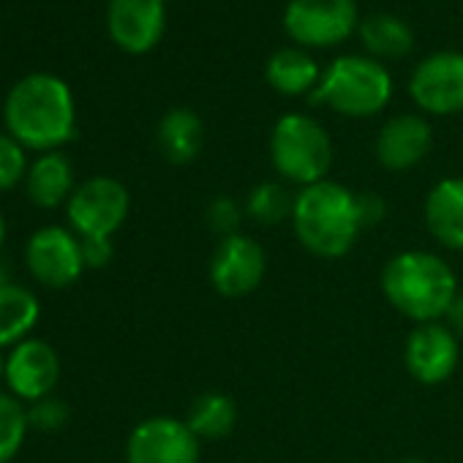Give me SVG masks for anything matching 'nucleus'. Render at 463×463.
I'll return each instance as SVG.
<instances>
[{"mask_svg":"<svg viewBox=\"0 0 463 463\" xmlns=\"http://www.w3.org/2000/svg\"><path fill=\"white\" fill-rule=\"evenodd\" d=\"M6 134L25 150L52 153L77 134V104L71 88L55 74L23 77L4 101Z\"/></svg>","mask_w":463,"mask_h":463,"instance_id":"nucleus-1","label":"nucleus"},{"mask_svg":"<svg viewBox=\"0 0 463 463\" xmlns=\"http://www.w3.org/2000/svg\"><path fill=\"white\" fill-rule=\"evenodd\" d=\"M292 226L306 251L322 260H341L363 232L357 194L333 180L306 185L295 194Z\"/></svg>","mask_w":463,"mask_h":463,"instance_id":"nucleus-2","label":"nucleus"},{"mask_svg":"<svg viewBox=\"0 0 463 463\" xmlns=\"http://www.w3.org/2000/svg\"><path fill=\"white\" fill-rule=\"evenodd\" d=\"M382 292L387 303L414 325L447 317L458 292L452 268L430 251H401L382 270Z\"/></svg>","mask_w":463,"mask_h":463,"instance_id":"nucleus-3","label":"nucleus"},{"mask_svg":"<svg viewBox=\"0 0 463 463\" xmlns=\"http://www.w3.org/2000/svg\"><path fill=\"white\" fill-rule=\"evenodd\" d=\"M392 99L390 71L363 55L335 58L311 93V104H327L344 118H373Z\"/></svg>","mask_w":463,"mask_h":463,"instance_id":"nucleus-4","label":"nucleus"},{"mask_svg":"<svg viewBox=\"0 0 463 463\" xmlns=\"http://www.w3.org/2000/svg\"><path fill=\"white\" fill-rule=\"evenodd\" d=\"M270 161L276 172L300 188L327 180L333 166V142L325 126L303 112L279 118L270 134Z\"/></svg>","mask_w":463,"mask_h":463,"instance_id":"nucleus-5","label":"nucleus"},{"mask_svg":"<svg viewBox=\"0 0 463 463\" xmlns=\"http://www.w3.org/2000/svg\"><path fill=\"white\" fill-rule=\"evenodd\" d=\"M131 210L128 188L109 175H96L82 180L71 199L66 202L69 229L80 241L85 238H112L126 223Z\"/></svg>","mask_w":463,"mask_h":463,"instance_id":"nucleus-6","label":"nucleus"},{"mask_svg":"<svg viewBox=\"0 0 463 463\" xmlns=\"http://www.w3.org/2000/svg\"><path fill=\"white\" fill-rule=\"evenodd\" d=\"M360 28L354 0H289L284 31L303 50H327Z\"/></svg>","mask_w":463,"mask_h":463,"instance_id":"nucleus-7","label":"nucleus"},{"mask_svg":"<svg viewBox=\"0 0 463 463\" xmlns=\"http://www.w3.org/2000/svg\"><path fill=\"white\" fill-rule=\"evenodd\" d=\"M25 268L39 287L69 289L88 270L82 257V241L69 226H42L25 243Z\"/></svg>","mask_w":463,"mask_h":463,"instance_id":"nucleus-8","label":"nucleus"},{"mask_svg":"<svg viewBox=\"0 0 463 463\" xmlns=\"http://www.w3.org/2000/svg\"><path fill=\"white\" fill-rule=\"evenodd\" d=\"M202 441L185 420L156 414L142 420L126 441V463H199Z\"/></svg>","mask_w":463,"mask_h":463,"instance_id":"nucleus-9","label":"nucleus"},{"mask_svg":"<svg viewBox=\"0 0 463 463\" xmlns=\"http://www.w3.org/2000/svg\"><path fill=\"white\" fill-rule=\"evenodd\" d=\"M411 101L428 115L463 112V52H433L417 63L409 80Z\"/></svg>","mask_w":463,"mask_h":463,"instance_id":"nucleus-10","label":"nucleus"},{"mask_svg":"<svg viewBox=\"0 0 463 463\" xmlns=\"http://www.w3.org/2000/svg\"><path fill=\"white\" fill-rule=\"evenodd\" d=\"M268 273V254L260 241L251 235L223 238L210 260V284L223 298H246L251 295Z\"/></svg>","mask_w":463,"mask_h":463,"instance_id":"nucleus-11","label":"nucleus"},{"mask_svg":"<svg viewBox=\"0 0 463 463\" xmlns=\"http://www.w3.org/2000/svg\"><path fill=\"white\" fill-rule=\"evenodd\" d=\"M9 392L23 403H36L47 395H55L61 382V354L44 338H25L6 354V376Z\"/></svg>","mask_w":463,"mask_h":463,"instance_id":"nucleus-12","label":"nucleus"},{"mask_svg":"<svg viewBox=\"0 0 463 463\" xmlns=\"http://www.w3.org/2000/svg\"><path fill=\"white\" fill-rule=\"evenodd\" d=\"M403 363L420 384H441L460 363V338L441 322L417 325L406 338Z\"/></svg>","mask_w":463,"mask_h":463,"instance_id":"nucleus-13","label":"nucleus"},{"mask_svg":"<svg viewBox=\"0 0 463 463\" xmlns=\"http://www.w3.org/2000/svg\"><path fill=\"white\" fill-rule=\"evenodd\" d=\"M107 31L123 52H150L166 31V0H109Z\"/></svg>","mask_w":463,"mask_h":463,"instance_id":"nucleus-14","label":"nucleus"},{"mask_svg":"<svg viewBox=\"0 0 463 463\" xmlns=\"http://www.w3.org/2000/svg\"><path fill=\"white\" fill-rule=\"evenodd\" d=\"M433 147V131L422 115H395L376 134V161L390 172L414 169Z\"/></svg>","mask_w":463,"mask_h":463,"instance_id":"nucleus-15","label":"nucleus"},{"mask_svg":"<svg viewBox=\"0 0 463 463\" xmlns=\"http://www.w3.org/2000/svg\"><path fill=\"white\" fill-rule=\"evenodd\" d=\"M425 223L436 243L463 254V177H444L428 191Z\"/></svg>","mask_w":463,"mask_h":463,"instance_id":"nucleus-16","label":"nucleus"},{"mask_svg":"<svg viewBox=\"0 0 463 463\" xmlns=\"http://www.w3.org/2000/svg\"><path fill=\"white\" fill-rule=\"evenodd\" d=\"M77 185L80 183L74 180V164L61 150L36 156L25 175V194L42 210L66 207Z\"/></svg>","mask_w":463,"mask_h":463,"instance_id":"nucleus-17","label":"nucleus"},{"mask_svg":"<svg viewBox=\"0 0 463 463\" xmlns=\"http://www.w3.org/2000/svg\"><path fill=\"white\" fill-rule=\"evenodd\" d=\"M156 142L161 156L175 164V166H185L191 164L199 153H202V142H204V126L202 118L188 109V107H175L169 109L161 120H158V131H156Z\"/></svg>","mask_w":463,"mask_h":463,"instance_id":"nucleus-18","label":"nucleus"},{"mask_svg":"<svg viewBox=\"0 0 463 463\" xmlns=\"http://www.w3.org/2000/svg\"><path fill=\"white\" fill-rule=\"evenodd\" d=\"M268 85L281 96H311L319 88L322 71L303 47H284L265 66Z\"/></svg>","mask_w":463,"mask_h":463,"instance_id":"nucleus-19","label":"nucleus"},{"mask_svg":"<svg viewBox=\"0 0 463 463\" xmlns=\"http://www.w3.org/2000/svg\"><path fill=\"white\" fill-rule=\"evenodd\" d=\"M42 319V303L33 289L23 284L0 287V352L14 349L31 338L33 327Z\"/></svg>","mask_w":463,"mask_h":463,"instance_id":"nucleus-20","label":"nucleus"},{"mask_svg":"<svg viewBox=\"0 0 463 463\" xmlns=\"http://www.w3.org/2000/svg\"><path fill=\"white\" fill-rule=\"evenodd\" d=\"M357 33H360V42H363L368 58H373L379 63L401 61L414 50V31L403 20L387 14V12L365 17L357 28Z\"/></svg>","mask_w":463,"mask_h":463,"instance_id":"nucleus-21","label":"nucleus"},{"mask_svg":"<svg viewBox=\"0 0 463 463\" xmlns=\"http://www.w3.org/2000/svg\"><path fill=\"white\" fill-rule=\"evenodd\" d=\"M185 422L199 441L226 439L232 430H235L238 403L221 390H207V392L194 398V403L185 414Z\"/></svg>","mask_w":463,"mask_h":463,"instance_id":"nucleus-22","label":"nucleus"},{"mask_svg":"<svg viewBox=\"0 0 463 463\" xmlns=\"http://www.w3.org/2000/svg\"><path fill=\"white\" fill-rule=\"evenodd\" d=\"M246 215L262 226H279L287 218L292 221V210H295V196L289 194L287 185L281 183H260L249 199H246Z\"/></svg>","mask_w":463,"mask_h":463,"instance_id":"nucleus-23","label":"nucleus"},{"mask_svg":"<svg viewBox=\"0 0 463 463\" xmlns=\"http://www.w3.org/2000/svg\"><path fill=\"white\" fill-rule=\"evenodd\" d=\"M31 430L28 406L9 390H0V463H12Z\"/></svg>","mask_w":463,"mask_h":463,"instance_id":"nucleus-24","label":"nucleus"},{"mask_svg":"<svg viewBox=\"0 0 463 463\" xmlns=\"http://www.w3.org/2000/svg\"><path fill=\"white\" fill-rule=\"evenodd\" d=\"M28 166L31 161L25 156V147L14 137L0 134V194L25 183Z\"/></svg>","mask_w":463,"mask_h":463,"instance_id":"nucleus-25","label":"nucleus"},{"mask_svg":"<svg viewBox=\"0 0 463 463\" xmlns=\"http://www.w3.org/2000/svg\"><path fill=\"white\" fill-rule=\"evenodd\" d=\"M243 215H246V207H241L238 199H232V196H215L207 204V226L221 241L238 235L241 232L238 226H241Z\"/></svg>","mask_w":463,"mask_h":463,"instance_id":"nucleus-26","label":"nucleus"},{"mask_svg":"<svg viewBox=\"0 0 463 463\" xmlns=\"http://www.w3.org/2000/svg\"><path fill=\"white\" fill-rule=\"evenodd\" d=\"M71 411H69V403L58 395H47L36 403L28 406V420H31V428L36 430H44V433H52V430H61L66 422H69Z\"/></svg>","mask_w":463,"mask_h":463,"instance_id":"nucleus-27","label":"nucleus"},{"mask_svg":"<svg viewBox=\"0 0 463 463\" xmlns=\"http://www.w3.org/2000/svg\"><path fill=\"white\" fill-rule=\"evenodd\" d=\"M82 257L88 270H104L115 260L112 238H85L82 241Z\"/></svg>","mask_w":463,"mask_h":463,"instance_id":"nucleus-28","label":"nucleus"},{"mask_svg":"<svg viewBox=\"0 0 463 463\" xmlns=\"http://www.w3.org/2000/svg\"><path fill=\"white\" fill-rule=\"evenodd\" d=\"M357 207H360V223L363 229L379 226L387 215V204L379 194H357Z\"/></svg>","mask_w":463,"mask_h":463,"instance_id":"nucleus-29","label":"nucleus"},{"mask_svg":"<svg viewBox=\"0 0 463 463\" xmlns=\"http://www.w3.org/2000/svg\"><path fill=\"white\" fill-rule=\"evenodd\" d=\"M447 327L458 335V338H463V292L452 300V306H449V311H447Z\"/></svg>","mask_w":463,"mask_h":463,"instance_id":"nucleus-30","label":"nucleus"},{"mask_svg":"<svg viewBox=\"0 0 463 463\" xmlns=\"http://www.w3.org/2000/svg\"><path fill=\"white\" fill-rule=\"evenodd\" d=\"M14 279H12V265H9V260H4L0 257V287H6V284H12Z\"/></svg>","mask_w":463,"mask_h":463,"instance_id":"nucleus-31","label":"nucleus"},{"mask_svg":"<svg viewBox=\"0 0 463 463\" xmlns=\"http://www.w3.org/2000/svg\"><path fill=\"white\" fill-rule=\"evenodd\" d=\"M4 243H6V218L0 213V251H4Z\"/></svg>","mask_w":463,"mask_h":463,"instance_id":"nucleus-32","label":"nucleus"},{"mask_svg":"<svg viewBox=\"0 0 463 463\" xmlns=\"http://www.w3.org/2000/svg\"><path fill=\"white\" fill-rule=\"evenodd\" d=\"M4 376H6V357L0 354V382H4Z\"/></svg>","mask_w":463,"mask_h":463,"instance_id":"nucleus-33","label":"nucleus"},{"mask_svg":"<svg viewBox=\"0 0 463 463\" xmlns=\"http://www.w3.org/2000/svg\"><path fill=\"white\" fill-rule=\"evenodd\" d=\"M398 463H428V460H420V458H403V460H398Z\"/></svg>","mask_w":463,"mask_h":463,"instance_id":"nucleus-34","label":"nucleus"}]
</instances>
